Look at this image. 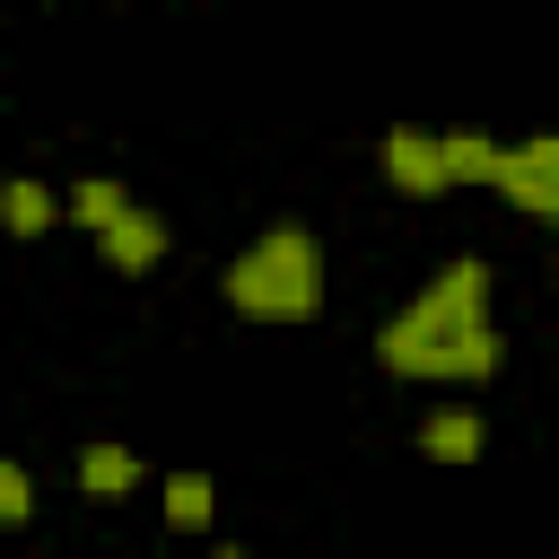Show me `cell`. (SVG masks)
<instances>
[{"label":"cell","mask_w":559,"mask_h":559,"mask_svg":"<svg viewBox=\"0 0 559 559\" xmlns=\"http://www.w3.org/2000/svg\"><path fill=\"white\" fill-rule=\"evenodd\" d=\"M0 218H9V236H44V227H52V218H70V210H61L35 175H17V183L0 192Z\"/></svg>","instance_id":"11"},{"label":"cell","mask_w":559,"mask_h":559,"mask_svg":"<svg viewBox=\"0 0 559 559\" xmlns=\"http://www.w3.org/2000/svg\"><path fill=\"white\" fill-rule=\"evenodd\" d=\"M210 559H245V550H210Z\"/></svg>","instance_id":"13"},{"label":"cell","mask_w":559,"mask_h":559,"mask_svg":"<svg viewBox=\"0 0 559 559\" xmlns=\"http://www.w3.org/2000/svg\"><path fill=\"white\" fill-rule=\"evenodd\" d=\"M166 245H175V236H166V218H157V210H131V218H122L114 236H96V253H105V271H122V280H140V271H157V262H166Z\"/></svg>","instance_id":"5"},{"label":"cell","mask_w":559,"mask_h":559,"mask_svg":"<svg viewBox=\"0 0 559 559\" xmlns=\"http://www.w3.org/2000/svg\"><path fill=\"white\" fill-rule=\"evenodd\" d=\"M376 367L411 376V384H489L507 367V341L489 323V262L454 253L437 280H419V297L402 314H384Z\"/></svg>","instance_id":"1"},{"label":"cell","mask_w":559,"mask_h":559,"mask_svg":"<svg viewBox=\"0 0 559 559\" xmlns=\"http://www.w3.org/2000/svg\"><path fill=\"white\" fill-rule=\"evenodd\" d=\"M437 140H445V175H454V183H489V192H498L507 140H489V131H437Z\"/></svg>","instance_id":"9"},{"label":"cell","mask_w":559,"mask_h":559,"mask_svg":"<svg viewBox=\"0 0 559 559\" xmlns=\"http://www.w3.org/2000/svg\"><path fill=\"white\" fill-rule=\"evenodd\" d=\"M507 210H524L533 227H559V131H533L507 148V175H498Z\"/></svg>","instance_id":"3"},{"label":"cell","mask_w":559,"mask_h":559,"mask_svg":"<svg viewBox=\"0 0 559 559\" xmlns=\"http://www.w3.org/2000/svg\"><path fill=\"white\" fill-rule=\"evenodd\" d=\"M61 210H70V227H87V236H114V227H122L140 201H131L114 175H87V183H70V201H61Z\"/></svg>","instance_id":"7"},{"label":"cell","mask_w":559,"mask_h":559,"mask_svg":"<svg viewBox=\"0 0 559 559\" xmlns=\"http://www.w3.org/2000/svg\"><path fill=\"white\" fill-rule=\"evenodd\" d=\"M0 515H9V524L35 515V480H26V463H0Z\"/></svg>","instance_id":"12"},{"label":"cell","mask_w":559,"mask_h":559,"mask_svg":"<svg viewBox=\"0 0 559 559\" xmlns=\"http://www.w3.org/2000/svg\"><path fill=\"white\" fill-rule=\"evenodd\" d=\"M218 297H227L245 323H314V314H323V245H314V227H297V218L262 227V236L218 271Z\"/></svg>","instance_id":"2"},{"label":"cell","mask_w":559,"mask_h":559,"mask_svg":"<svg viewBox=\"0 0 559 559\" xmlns=\"http://www.w3.org/2000/svg\"><path fill=\"white\" fill-rule=\"evenodd\" d=\"M157 507H166V524H175V533H210L218 489H210V472H166V480H157Z\"/></svg>","instance_id":"10"},{"label":"cell","mask_w":559,"mask_h":559,"mask_svg":"<svg viewBox=\"0 0 559 559\" xmlns=\"http://www.w3.org/2000/svg\"><path fill=\"white\" fill-rule=\"evenodd\" d=\"M480 445H489V419L472 402H445V411L419 419V454L428 463H480Z\"/></svg>","instance_id":"6"},{"label":"cell","mask_w":559,"mask_h":559,"mask_svg":"<svg viewBox=\"0 0 559 559\" xmlns=\"http://www.w3.org/2000/svg\"><path fill=\"white\" fill-rule=\"evenodd\" d=\"M384 175H393V192H411V201L454 192V175H445V140L419 131V122H393V131H384Z\"/></svg>","instance_id":"4"},{"label":"cell","mask_w":559,"mask_h":559,"mask_svg":"<svg viewBox=\"0 0 559 559\" xmlns=\"http://www.w3.org/2000/svg\"><path fill=\"white\" fill-rule=\"evenodd\" d=\"M79 489H87V498H105V507H114V498H131V489H140V454H131V445H114V437H96V445L79 454Z\"/></svg>","instance_id":"8"}]
</instances>
